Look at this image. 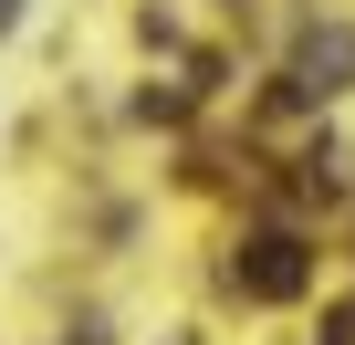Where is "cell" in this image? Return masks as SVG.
Returning <instances> with one entry per match:
<instances>
[{
	"label": "cell",
	"mask_w": 355,
	"mask_h": 345,
	"mask_svg": "<svg viewBox=\"0 0 355 345\" xmlns=\"http://www.w3.org/2000/svg\"><path fill=\"white\" fill-rule=\"evenodd\" d=\"M241 293H261V303L303 293V251H293V241H251V262H241Z\"/></svg>",
	"instance_id": "1"
},
{
	"label": "cell",
	"mask_w": 355,
	"mask_h": 345,
	"mask_svg": "<svg viewBox=\"0 0 355 345\" xmlns=\"http://www.w3.org/2000/svg\"><path fill=\"white\" fill-rule=\"evenodd\" d=\"M345 74H355V32H303V84L334 94Z\"/></svg>",
	"instance_id": "2"
},
{
	"label": "cell",
	"mask_w": 355,
	"mask_h": 345,
	"mask_svg": "<svg viewBox=\"0 0 355 345\" xmlns=\"http://www.w3.org/2000/svg\"><path fill=\"white\" fill-rule=\"evenodd\" d=\"M11 22H21V0H0V32H11Z\"/></svg>",
	"instance_id": "3"
}]
</instances>
